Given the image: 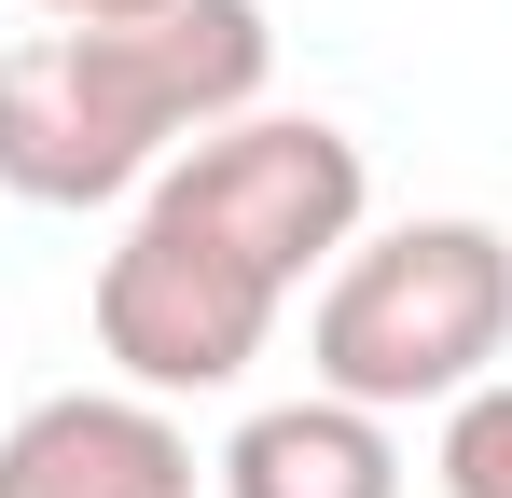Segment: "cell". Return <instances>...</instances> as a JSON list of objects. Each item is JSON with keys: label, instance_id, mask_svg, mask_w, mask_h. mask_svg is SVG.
Listing matches in <instances>:
<instances>
[{"label": "cell", "instance_id": "cell-1", "mask_svg": "<svg viewBox=\"0 0 512 498\" xmlns=\"http://www.w3.org/2000/svg\"><path fill=\"white\" fill-rule=\"evenodd\" d=\"M277 28L263 0H167L139 28H28L0 42V194L125 208L180 139L263 111Z\"/></svg>", "mask_w": 512, "mask_h": 498}, {"label": "cell", "instance_id": "cell-2", "mask_svg": "<svg viewBox=\"0 0 512 498\" xmlns=\"http://www.w3.org/2000/svg\"><path fill=\"white\" fill-rule=\"evenodd\" d=\"M499 360H512V236L471 208L346 236L305 305V388H333L360 415H443Z\"/></svg>", "mask_w": 512, "mask_h": 498}, {"label": "cell", "instance_id": "cell-3", "mask_svg": "<svg viewBox=\"0 0 512 498\" xmlns=\"http://www.w3.org/2000/svg\"><path fill=\"white\" fill-rule=\"evenodd\" d=\"M277 277L222 222H194L167 180L125 194V236L97 249V360L139 388V402H222L277 332Z\"/></svg>", "mask_w": 512, "mask_h": 498}, {"label": "cell", "instance_id": "cell-4", "mask_svg": "<svg viewBox=\"0 0 512 498\" xmlns=\"http://www.w3.org/2000/svg\"><path fill=\"white\" fill-rule=\"evenodd\" d=\"M153 180H167L194 222H222L277 291L333 277V249L360 236V208H374V166H360V139H346L333 111H236V125L180 139Z\"/></svg>", "mask_w": 512, "mask_h": 498}, {"label": "cell", "instance_id": "cell-5", "mask_svg": "<svg viewBox=\"0 0 512 498\" xmlns=\"http://www.w3.org/2000/svg\"><path fill=\"white\" fill-rule=\"evenodd\" d=\"M208 457L180 402H139V388H56L0 429V498H194Z\"/></svg>", "mask_w": 512, "mask_h": 498}, {"label": "cell", "instance_id": "cell-6", "mask_svg": "<svg viewBox=\"0 0 512 498\" xmlns=\"http://www.w3.org/2000/svg\"><path fill=\"white\" fill-rule=\"evenodd\" d=\"M208 485L222 498H402V429L360 415V402H333V388L250 402L236 443L208 457Z\"/></svg>", "mask_w": 512, "mask_h": 498}, {"label": "cell", "instance_id": "cell-7", "mask_svg": "<svg viewBox=\"0 0 512 498\" xmlns=\"http://www.w3.org/2000/svg\"><path fill=\"white\" fill-rule=\"evenodd\" d=\"M429 471H443V498H512V374H485L471 402H443Z\"/></svg>", "mask_w": 512, "mask_h": 498}, {"label": "cell", "instance_id": "cell-8", "mask_svg": "<svg viewBox=\"0 0 512 498\" xmlns=\"http://www.w3.org/2000/svg\"><path fill=\"white\" fill-rule=\"evenodd\" d=\"M42 28H139V14H167V0H28Z\"/></svg>", "mask_w": 512, "mask_h": 498}]
</instances>
